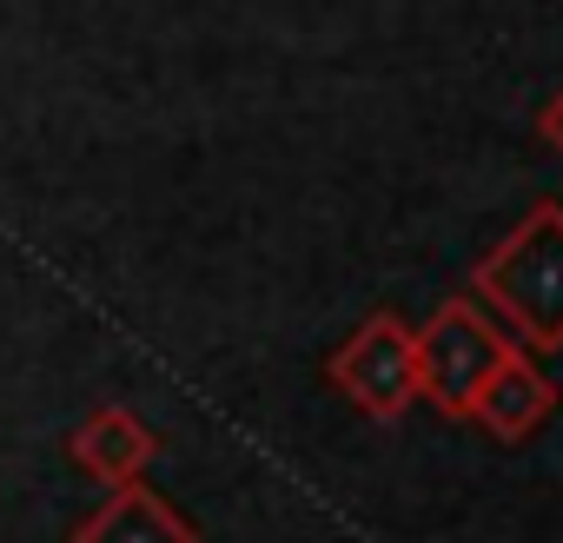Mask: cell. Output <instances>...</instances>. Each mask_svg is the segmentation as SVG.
<instances>
[{
    "label": "cell",
    "instance_id": "5",
    "mask_svg": "<svg viewBox=\"0 0 563 543\" xmlns=\"http://www.w3.org/2000/svg\"><path fill=\"white\" fill-rule=\"evenodd\" d=\"M67 457L80 477H93L100 490L146 477V464L159 457V431L133 411V405H93L74 431H67Z\"/></svg>",
    "mask_w": 563,
    "mask_h": 543
},
{
    "label": "cell",
    "instance_id": "1",
    "mask_svg": "<svg viewBox=\"0 0 563 543\" xmlns=\"http://www.w3.org/2000/svg\"><path fill=\"white\" fill-rule=\"evenodd\" d=\"M471 299L530 352H563V206L537 199L471 272Z\"/></svg>",
    "mask_w": 563,
    "mask_h": 543
},
{
    "label": "cell",
    "instance_id": "6",
    "mask_svg": "<svg viewBox=\"0 0 563 543\" xmlns=\"http://www.w3.org/2000/svg\"><path fill=\"white\" fill-rule=\"evenodd\" d=\"M550 411H556V385H550V372L537 365V352H517V345L497 358V372L477 385V405H471V418H477L490 437H504V444L537 437V431L550 424Z\"/></svg>",
    "mask_w": 563,
    "mask_h": 543
},
{
    "label": "cell",
    "instance_id": "4",
    "mask_svg": "<svg viewBox=\"0 0 563 543\" xmlns=\"http://www.w3.org/2000/svg\"><path fill=\"white\" fill-rule=\"evenodd\" d=\"M67 543H206V530H199L166 490H153L146 477H133V484H113V490L67 530Z\"/></svg>",
    "mask_w": 563,
    "mask_h": 543
},
{
    "label": "cell",
    "instance_id": "3",
    "mask_svg": "<svg viewBox=\"0 0 563 543\" xmlns=\"http://www.w3.org/2000/svg\"><path fill=\"white\" fill-rule=\"evenodd\" d=\"M332 391L365 411L372 424H398L418 405V352H411V325L398 312H372L332 358H325Z\"/></svg>",
    "mask_w": 563,
    "mask_h": 543
},
{
    "label": "cell",
    "instance_id": "7",
    "mask_svg": "<svg viewBox=\"0 0 563 543\" xmlns=\"http://www.w3.org/2000/svg\"><path fill=\"white\" fill-rule=\"evenodd\" d=\"M537 133H543V140H550V146L563 153V87H556V93L543 100V113H537Z\"/></svg>",
    "mask_w": 563,
    "mask_h": 543
},
{
    "label": "cell",
    "instance_id": "2",
    "mask_svg": "<svg viewBox=\"0 0 563 543\" xmlns=\"http://www.w3.org/2000/svg\"><path fill=\"white\" fill-rule=\"evenodd\" d=\"M411 352H418V405H438L444 418H471L477 385L510 352V332L477 299H444L424 319V332H411Z\"/></svg>",
    "mask_w": 563,
    "mask_h": 543
}]
</instances>
